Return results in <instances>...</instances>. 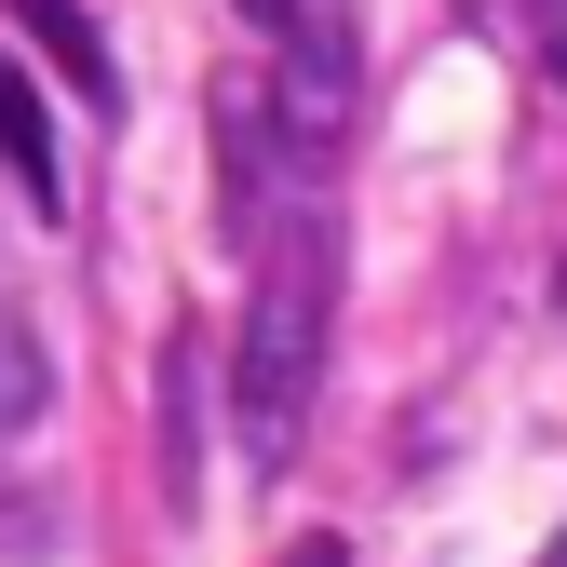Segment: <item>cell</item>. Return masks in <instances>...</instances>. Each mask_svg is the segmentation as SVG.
Returning a JSON list of instances; mask_svg holds the SVG:
<instances>
[{"label": "cell", "instance_id": "obj_1", "mask_svg": "<svg viewBox=\"0 0 567 567\" xmlns=\"http://www.w3.org/2000/svg\"><path fill=\"white\" fill-rule=\"evenodd\" d=\"M257 298H244V351H230V405H244V446L284 460L311 433V392H324V311H338V203L324 176H298L257 217Z\"/></svg>", "mask_w": 567, "mask_h": 567}, {"label": "cell", "instance_id": "obj_2", "mask_svg": "<svg viewBox=\"0 0 567 567\" xmlns=\"http://www.w3.org/2000/svg\"><path fill=\"white\" fill-rule=\"evenodd\" d=\"M244 14L284 41V95L338 122V95H351V14H338V0H244Z\"/></svg>", "mask_w": 567, "mask_h": 567}, {"label": "cell", "instance_id": "obj_3", "mask_svg": "<svg viewBox=\"0 0 567 567\" xmlns=\"http://www.w3.org/2000/svg\"><path fill=\"white\" fill-rule=\"evenodd\" d=\"M14 14H28V41H41V54H68L82 109H122V68H109V41H95V14H82V0H14Z\"/></svg>", "mask_w": 567, "mask_h": 567}, {"label": "cell", "instance_id": "obj_4", "mask_svg": "<svg viewBox=\"0 0 567 567\" xmlns=\"http://www.w3.org/2000/svg\"><path fill=\"white\" fill-rule=\"evenodd\" d=\"M0 163H14L28 203H54V122H41V95H28V68H0Z\"/></svg>", "mask_w": 567, "mask_h": 567}, {"label": "cell", "instance_id": "obj_5", "mask_svg": "<svg viewBox=\"0 0 567 567\" xmlns=\"http://www.w3.org/2000/svg\"><path fill=\"white\" fill-rule=\"evenodd\" d=\"M41 392H54V365H41L28 311H0V433H28V419H41Z\"/></svg>", "mask_w": 567, "mask_h": 567}, {"label": "cell", "instance_id": "obj_6", "mask_svg": "<svg viewBox=\"0 0 567 567\" xmlns=\"http://www.w3.org/2000/svg\"><path fill=\"white\" fill-rule=\"evenodd\" d=\"M284 567H351V554H338V540H298V554H284Z\"/></svg>", "mask_w": 567, "mask_h": 567}, {"label": "cell", "instance_id": "obj_7", "mask_svg": "<svg viewBox=\"0 0 567 567\" xmlns=\"http://www.w3.org/2000/svg\"><path fill=\"white\" fill-rule=\"evenodd\" d=\"M540 567H567V540H554V554H540Z\"/></svg>", "mask_w": 567, "mask_h": 567}]
</instances>
